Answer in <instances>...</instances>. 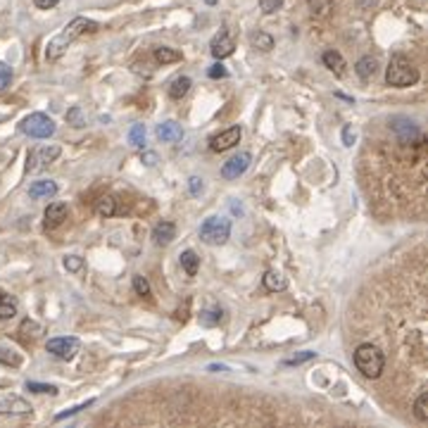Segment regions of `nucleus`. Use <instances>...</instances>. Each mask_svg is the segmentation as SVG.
Returning <instances> with one entry per match:
<instances>
[{
  "label": "nucleus",
  "mask_w": 428,
  "mask_h": 428,
  "mask_svg": "<svg viewBox=\"0 0 428 428\" xmlns=\"http://www.w3.org/2000/svg\"><path fill=\"white\" fill-rule=\"evenodd\" d=\"M69 214V207L64 205V202H53V205L45 207V214H43V226L48 228V231H53V228H58L60 224L67 219Z\"/></svg>",
  "instance_id": "nucleus-13"
},
{
  "label": "nucleus",
  "mask_w": 428,
  "mask_h": 428,
  "mask_svg": "<svg viewBox=\"0 0 428 428\" xmlns=\"http://www.w3.org/2000/svg\"><path fill=\"white\" fill-rule=\"evenodd\" d=\"M141 160L145 162L147 167H155V165H157V155H155V152H143Z\"/></svg>",
  "instance_id": "nucleus-43"
},
{
  "label": "nucleus",
  "mask_w": 428,
  "mask_h": 428,
  "mask_svg": "<svg viewBox=\"0 0 428 428\" xmlns=\"http://www.w3.org/2000/svg\"><path fill=\"white\" fill-rule=\"evenodd\" d=\"M14 314H17V300L0 293V319L8 321V319H12Z\"/></svg>",
  "instance_id": "nucleus-23"
},
{
  "label": "nucleus",
  "mask_w": 428,
  "mask_h": 428,
  "mask_svg": "<svg viewBox=\"0 0 428 428\" xmlns=\"http://www.w3.org/2000/svg\"><path fill=\"white\" fill-rule=\"evenodd\" d=\"M357 5H359L361 10H376L381 5V0H357Z\"/></svg>",
  "instance_id": "nucleus-41"
},
{
  "label": "nucleus",
  "mask_w": 428,
  "mask_h": 428,
  "mask_svg": "<svg viewBox=\"0 0 428 428\" xmlns=\"http://www.w3.org/2000/svg\"><path fill=\"white\" fill-rule=\"evenodd\" d=\"M207 76H210V79H226L228 71L222 62H217V64H212V67L207 69Z\"/></svg>",
  "instance_id": "nucleus-39"
},
{
  "label": "nucleus",
  "mask_w": 428,
  "mask_h": 428,
  "mask_svg": "<svg viewBox=\"0 0 428 428\" xmlns=\"http://www.w3.org/2000/svg\"><path fill=\"white\" fill-rule=\"evenodd\" d=\"M98 29H100V24L93 22V19L74 17L67 27H64L62 32L48 43V48H45V60H50V62H53V60H60L64 53H67V48L74 43V40H79L81 36H86V34H95Z\"/></svg>",
  "instance_id": "nucleus-1"
},
{
  "label": "nucleus",
  "mask_w": 428,
  "mask_h": 428,
  "mask_svg": "<svg viewBox=\"0 0 428 428\" xmlns=\"http://www.w3.org/2000/svg\"><path fill=\"white\" fill-rule=\"evenodd\" d=\"M60 0H34V5L36 8H40V10H50V8H55Z\"/></svg>",
  "instance_id": "nucleus-42"
},
{
  "label": "nucleus",
  "mask_w": 428,
  "mask_h": 428,
  "mask_svg": "<svg viewBox=\"0 0 428 428\" xmlns=\"http://www.w3.org/2000/svg\"><path fill=\"white\" fill-rule=\"evenodd\" d=\"M343 143L348 147H353V143H355V131H353V126H345L343 129Z\"/></svg>",
  "instance_id": "nucleus-40"
},
{
  "label": "nucleus",
  "mask_w": 428,
  "mask_h": 428,
  "mask_svg": "<svg viewBox=\"0 0 428 428\" xmlns=\"http://www.w3.org/2000/svg\"><path fill=\"white\" fill-rule=\"evenodd\" d=\"M134 290H136V295H141V298H150V283H147V278L145 276H141V274H136L134 276Z\"/></svg>",
  "instance_id": "nucleus-29"
},
{
  "label": "nucleus",
  "mask_w": 428,
  "mask_h": 428,
  "mask_svg": "<svg viewBox=\"0 0 428 428\" xmlns=\"http://www.w3.org/2000/svg\"><path fill=\"white\" fill-rule=\"evenodd\" d=\"M241 136H243L241 126H231V129L222 131V134H214L210 139V147L214 152H226V150H231L238 141H241Z\"/></svg>",
  "instance_id": "nucleus-10"
},
{
  "label": "nucleus",
  "mask_w": 428,
  "mask_h": 428,
  "mask_svg": "<svg viewBox=\"0 0 428 428\" xmlns=\"http://www.w3.org/2000/svg\"><path fill=\"white\" fill-rule=\"evenodd\" d=\"M67 119H69L74 126H84V124H86L84 112H81V107H71V110L67 112Z\"/></svg>",
  "instance_id": "nucleus-37"
},
{
  "label": "nucleus",
  "mask_w": 428,
  "mask_h": 428,
  "mask_svg": "<svg viewBox=\"0 0 428 428\" xmlns=\"http://www.w3.org/2000/svg\"><path fill=\"white\" fill-rule=\"evenodd\" d=\"M188 305H191V302H188V300H186L183 309H176V319H178V321H186V319H188Z\"/></svg>",
  "instance_id": "nucleus-44"
},
{
  "label": "nucleus",
  "mask_w": 428,
  "mask_h": 428,
  "mask_svg": "<svg viewBox=\"0 0 428 428\" xmlns=\"http://www.w3.org/2000/svg\"><path fill=\"white\" fill-rule=\"evenodd\" d=\"M0 414H32V405L24 397L5 392L0 395Z\"/></svg>",
  "instance_id": "nucleus-12"
},
{
  "label": "nucleus",
  "mask_w": 428,
  "mask_h": 428,
  "mask_svg": "<svg viewBox=\"0 0 428 428\" xmlns=\"http://www.w3.org/2000/svg\"><path fill=\"white\" fill-rule=\"evenodd\" d=\"M321 62H324V67H329L333 71L338 79H343V76L348 74V64H345L343 55H340L338 50H326V53L321 55Z\"/></svg>",
  "instance_id": "nucleus-14"
},
{
  "label": "nucleus",
  "mask_w": 428,
  "mask_h": 428,
  "mask_svg": "<svg viewBox=\"0 0 428 428\" xmlns=\"http://www.w3.org/2000/svg\"><path fill=\"white\" fill-rule=\"evenodd\" d=\"M426 402H428V392H421V395L416 397V402H414V416H416V419H419V421H426V419H428Z\"/></svg>",
  "instance_id": "nucleus-30"
},
{
  "label": "nucleus",
  "mask_w": 428,
  "mask_h": 428,
  "mask_svg": "<svg viewBox=\"0 0 428 428\" xmlns=\"http://www.w3.org/2000/svg\"><path fill=\"white\" fill-rule=\"evenodd\" d=\"M181 267H183V272H186L188 276H195L198 269H200V257H198L193 250H183L181 252Z\"/></svg>",
  "instance_id": "nucleus-20"
},
{
  "label": "nucleus",
  "mask_w": 428,
  "mask_h": 428,
  "mask_svg": "<svg viewBox=\"0 0 428 428\" xmlns=\"http://www.w3.org/2000/svg\"><path fill=\"white\" fill-rule=\"evenodd\" d=\"M174 238H176V226H174V224H171V222L155 224V228H152V241H155V246H169Z\"/></svg>",
  "instance_id": "nucleus-15"
},
{
  "label": "nucleus",
  "mask_w": 428,
  "mask_h": 428,
  "mask_svg": "<svg viewBox=\"0 0 428 428\" xmlns=\"http://www.w3.org/2000/svg\"><path fill=\"white\" fill-rule=\"evenodd\" d=\"M95 212L100 214V217H115L117 214V200L112 195H103L95 200Z\"/></svg>",
  "instance_id": "nucleus-22"
},
{
  "label": "nucleus",
  "mask_w": 428,
  "mask_h": 428,
  "mask_svg": "<svg viewBox=\"0 0 428 428\" xmlns=\"http://www.w3.org/2000/svg\"><path fill=\"white\" fill-rule=\"evenodd\" d=\"M355 366L364 379H379L385 369V355L376 345L364 343L355 350Z\"/></svg>",
  "instance_id": "nucleus-3"
},
{
  "label": "nucleus",
  "mask_w": 428,
  "mask_h": 428,
  "mask_svg": "<svg viewBox=\"0 0 428 428\" xmlns=\"http://www.w3.org/2000/svg\"><path fill=\"white\" fill-rule=\"evenodd\" d=\"M252 45L257 50H262V53H269V50L274 48V38L269 34H264V32H257L252 36Z\"/></svg>",
  "instance_id": "nucleus-26"
},
{
  "label": "nucleus",
  "mask_w": 428,
  "mask_h": 428,
  "mask_svg": "<svg viewBox=\"0 0 428 428\" xmlns=\"http://www.w3.org/2000/svg\"><path fill=\"white\" fill-rule=\"evenodd\" d=\"M191 86H193L191 76H176V79L171 81V86H169V98L171 100H181L183 95L191 91Z\"/></svg>",
  "instance_id": "nucleus-19"
},
{
  "label": "nucleus",
  "mask_w": 428,
  "mask_h": 428,
  "mask_svg": "<svg viewBox=\"0 0 428 428\" xmlns=\"http://www.w3.org/2000/svg\"><path fill=\"white\" fill-rule=\"evenodd\" d=\"M233 50H236V43H233L228 29H222L210 43V53H212V58H217V60H224V58H228V55H233Z\"/></svg>",
  "instance_id": "nucleus-11"
},
{
  "label": "nucleus",
  "mask_w": 428,
  "mask_h": 428,
  "mask_svg": "<svg viewBox=\"0 0 428 428\" xmlns=\"http://www.w3.org/2000/svg\"><path fill=\"white\" fill-rule=\"evenodd\" d=\"M129 141H131V145L143 147V143H145V124H134V126H131Z\"/></svg>",
  "instance_id": "nucleus-28"
},
{
  "label": "nucleus",
  "mask_w": 428,
  "mask_h": 428,
  "mask_svg": "<svg viewBox=\"0 0 428 428\" xmlns=\"http://www.w3.org/2000/svg\"><path fill=\"white\" fill-rule=\"evenodd\" d=\"M188 188H191V195H200L202 191H205V183H202L200 176H191L188 178Z\"/></svg>",
  "instance_id": "nucleus-38"
},
{
  "label": "nucleus",
  "mask_w": 428,
  "mask_h": 428,
  "mask_svg": "<svg viewBox=\"0 0 428 428\" xmlns=\"http://www.w3.org/2000/svg\"><path fill=\"white\" fill-rule=\"evenodd\" d=\"M27 390H32V392H48V395H58V388H55V385H50V383H36V381H29Z\"/></svg>",
  "instance_id": "nucleus-33"
},
{
  "label": "nucleus",
  "mask_w": 428,
  "mask_h": 428,
  "mask_svg": "<svg viewBox=\"0 0 428 428\" xmlns=\"http://www.w3.org/2000/svg\"><path fill=\"white\" fill-rule=\"evenodd\" d=\"M0 361H3L5 366H19L22 364V357H19V353H14L12 348H3V345H0Z\"/></svg>",
  "instance_id": "nucleus-27"
},
{
  "label": "nucleus",
  "mask_w": 428,
  "mask_h": 428,
  "mask_svg": "<svg viewBox=\"0 0 428 428\" xmlns=\"http://www.w3.org/2000/svg\"><path fill=\"white\" fill-rule=\"evenodd\" d=\"M390 129L402 145H412V143H419L421 139H424V136H421V129L409 119H400V117H397V119L390 121Z\"/></svg>",
  "instance_id": "nucleus-7"
},
{
  "label": "nucleus",
  "mask_w": 428,
  "mask_h": 428,
  "mask_svg": "<svg viewBox=\"0 0 428 428\" xmlns=\"http://www.w3.org/2000/svg\"><path fill=\"white\" fill-rule=\"evenodd\" d=\"M283 0H259V8H262L264 14H274L276 10H281Z\"/></svg>",
  "instance_id": "nucleus-34"
},
{
  "label": "nucleus",
  "mask_w": 428,
  "mask_h": 428,
  "mask_svg": "<svg viewBox=\"0 0 428 428\" xmlns=\"http://www.w3.org/2000/svg\"><path fill=\"white\" fill-rule=\"evenodd\" d=\"M250 165H252V155H250V152H238L231 160L224 162L222 176L226 178V181H236L238 176H243L250 169Z\"/></svg>",
  "instance_id": "nucleus-9"
},
{
  "label": "nucleus",
  "mask_w": 428,
  "mask_h": 428,
  "mask_svg": "<svg viewBox=\"0 0 428 428\" xmlns=\"http://www.w3.org/2000/svg\"><path fill=\"white\" fill-rule=\"evenodd\" d=\"M285 285H288V281H285L278 272L264 274V288H267L269 293H281V290H285Z\"/></svg>",
  "instance_id": "nucleus-21"
},
{
  "label": "nucleus",
  "mask_w": 428,
  "mask_h": 428,
  "mask_svg": "<svg viewBox=\"0 0 428 428\" xmlns=\"http://www.w3.org/2000/svg\"><path fill=\"white\" fill-rule=\"evenodd\" d=\"M45 350H48L53 357H58V359L69 361L79 355L81 343H79V338H74V335H60V338H50L48 343H45Z\"/></svg>",
  "instance_id": "nucleus-6"
},
{
  "label": "nucleus",
  "mask_w": 428,
  "mask_h": 428,
  "mask_svg": "<svg viewBox=\"0 0 428 428\" xmlns=\"http://www.w3.org/2000/svg\"><path fill=\"white\" fill-rule=\"evenodd\" d=\"M224 319V309L222 307H210L200 312V324L202 326H217Z\"/></svg>",
  "instance_id": "nucleus-25"
},
{
  "label": "nucleus",
  "mask_w": 428,
  "mask_h": 428,
  "mask_svg": "<svg viewBox=\"0 0 428 428\" xmlns=\"http://www.w3.org/2000/svg\"><path fill=\"white\" fill-rule=\"evenodd\" d=\"M64 269L71 274L84 272V259H81L79 254H69V257H64Z\"/></svg>",
  "instance_id": "nucleus-31"
},
{
  "label": "nucleus",
  "mask_w": 428,
  "mask_h": 428,
  "mask_svg": "<svg viewBox=\"0 0 428 428\" xmlns=\"http://www.w3.org/2000/svg\"><path fill=\"white\" fill-rule=\"evenodd\" d=\"M91 405H93V400L84 402V405H76V407H71V409H67V412H60V414L55 416V421H62V419H67V416H74V414H79L81 409H86V407H91Z\"/></svg>",
  "instance_id": "nucleus-36"
},
{
  "label": "nucleus",
  "mask_w": 428,
  "mask_h": 428,
  "mask_svg": "<svg viewBox=\"0 0 428 428\" xmlns=\"http://www.w3.org/2000/svg\"><path fill=\"white\" fill-rule=\"evenodd\" d=\"M416 81H419V69L414 67V62L402 53L392 55L388 69H385V84L395 86V88H407V86H414Z\"/></svg>",
  "instance_id": "nucleus-2"
},
{
  "label": "nucleus",
  "mask_w": 428,
  "mask_h": 428,
  "mask_svg": "<svg viewBox=\"0 0 428 428\" xmlns=\"http://www.w3.org/2000/svg\"><path fill=\"white\" fill-rule=\"evenodd\" d=\"M60 147L58 145H40L36 147V150L29 155V162H27V171H36V169H43V167L53 165L55 160L60 157Z\"/></svg>",
  "instance_id": "nucleus-8"
},
{
  "label": "nucleus",
  "mask_w": 428,
  "mask_h": 428,
  "mask_svg": "<svg viewBox=\"0 0 428 428\" xmlns=\"http://www.w3.org/2000/svg\"><path fill=\"white\" fill-rule=\"evenodd\" d=\"M155 60L160 64H171L181 60V53L174 48H167V45H160V48H155Z\"/></svg>",
  "instance_id": "nucleus-24"
},
{
  "label": "nucleus",
  "mask_w": 428,
  "mask_h": 428,
  "mask_svg": "<svg viewBox=\"0 0 428 428\" xmlns=\"http://www.w3.org/2000/svg\"><path fill=\"white\" fill-rule=\"evenodd\" d=\"M207 369H210V371H226V366H224V364H210Z\"/></svg>",
  "instance_id": "nucleus-45"
},
{
  "label": "nucleus",
  "mask_w": 428,
  "mask_h": 428,
  "mask_svg": "<svg viewBox=\"0 0 428 428\" xmlns=\"http://www.w3.org/2000/svg\"><path fill=\"white\" fill-rule=\"evenodd\" d=\"M157 139H160L162 143H176L183 139V129L181 124H176V121H162L160 126H157Z\"/></svg>",
  "instance_id": "nucleus-17"
},
{
  "label": "nucleus",
  "mask_w": 428,
  "mask_h": 428,
  "mask_svg": "<svg viewBox=\"0 0 428 428\" xmlns=\"http://www.w3.org/2000/svg\"><path fill=\"white\" fill-rule=\"evenodd\" d=\"M309 359H314V353H300L295 357H288L283 364L285 366H298V364H305V361H309Z\"/></svg>",
  "instance_id": "nucleus-35"
},
{
  "label": "nucleus",
  "mask_w": 428,
  "mask_h": 428,
  "mask_svg": "<svg viewBox=\"0 0 428 428\" xmlns=\"http://www.w3.org/2000/svg\"><path fill=\"white\" fill-rule=\"evenodd\" d=\"M55 193H58L55 181H34L29 186V198H34V200H50V198H55Z\"/></svg>",
  "instance_id": "nucleus-16"
},
{
  "label": "nucleus",
  "mask_w": 428,
  "mask_h": 428,
  "mask_svg": "<svg viewBox=\"0 0 428 428\" xmlns=\"http://www.w3.org/2000/svg\"><path fill=\"white\" fill-rule=\"evenodd\" d=\"M231 236V222L226 217H207L200 226V241L207 246H224Z\"/></svg>",
  "instance_id": "nucleus-4"
},
{
  "label": "nucleus",
  "mask_w": 428,
  "mask_h": 428,
  "mask_svg": "<svg viewBox=\"0 0 428 428\" xmlns=\"http://www.w3.org/2000/svg\"><path fill=\"white\" fill-rule=\"evenodd\" d=\"M12 84V67L5 62H0V93Z\"/></svg>",
  "instance_id": "nucleus-32"
},
{
  "label": "nucleus",
  "mask_w": 428,
  "mask_h": 428,
  "mask_svg": "<svg viewBox=\"0 0 428 428\" xmlns=\"http://www.w3.org/2000/svg\"><path fill=\"white\" fill-rule=\"evenodd\" d=\"M19 131L24 136H32V139H50L55 134V121L43 112H34L19 121Z\"/></svg>",
  "instance_id": "nucleus-5"
},
{
  "label": "nucleus",
  "mask_w": 428,
  "mask_h": 428,
  "mask_svg": "<svg viewBox=\"0 0 428 428\" xmlns=\"http://www.w3.org/2000/svg\"><path fill=\"white\" fill-rule=\"evenodd\" d=\"M355 71H357V76H359V79H364V81L374 79L376 71H379V60L371 58V55H364V58L357 60Z\"/></svg>",
  "instance_id": "nucleus-18"
}]
</instances>
